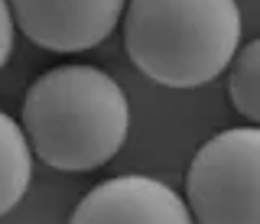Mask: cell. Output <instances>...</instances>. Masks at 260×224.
Instances as JSON below:
<instances>
[{"instance_id": "obj_6", "label": "cell", "mask_w": 260, "mask_h": 224, "mask_svg": "<svg viewBox=\"0 0 260 224\" xmlns=\"http://www.w3.org/2000/svg\"><path fill=\"white\" fill-rule=\"evenodd\" d=\"M32 179V150L23 127L0 110V218L20 205Z\"/></svg>"}, {"instance_id": "obj_1", "label": "cell", "mask_w": 260, "mask_h": 224, "mask_svg": "<svg viewBox=\"0 0 260 224\" xmlns=\"http://www.w3.org/2000/svg\"><path fill=\"white\" fill-rule=\"evenodd\" d=\"M130 130L120 85L94 65H59L29 85L23 133L46 166L88 172L111 163Z\"/></svg>"}, {"instance_id": "obj_7", "label": "cell", "mask_w": 260, "mask_h": 224, "mask_svg": "<svg viewBox=\"0 0 260 224\" xmlns=\"http://www.w3.org/2000/svg\"><path fill=\"white\" fill-rule=\"evenodd\" d=\"M228 94L241 117L260 127V39L241 46L231 59V75H228Z\"/></svg>"}, {"instance_id": "obj_5", "label": "cell", "mask_w": 260, "mask_h": 224, "mask_svg": "<svg viewBox=\"0 0 260 224\" xmlns=\"http://www.w3.org/2000/svg\"><path fill=\"white\" fill-rule=\"evenodd\" d=\"M69 224H195V218L166 182L117 175L88 192Z\"/></svg>"}, {"instance_id": "obj_2", "label": "cell", "mask_w": 260, "mask_h": 224, "mask_svg": "<svg viewBox=\"0 0 260 224\" xmlns=\"http://www.w3.org/2000/svg\"><path fill=\"white\" fill-rule=\"evenodd\" d=\"M124 49L156 85L199 88L238 55L241 7L238 0H130Z\"/></svg>"}, {"instance_id": "obj_3", "label": "cell", "mask_w": 260, "mask_h": 224, "mask_svg": "<svg viewBox=\"0 0 260 224\" xmlns=\"http://www.w3.org/2000/svg\"><path fill=\"white\" fill-rule=\"evenodd\" d=\"M185 195L195 224H260V127H234L202 143Z\"/></svg>"}, {"instance_id": "obj_4", "label": "cell", "mask_w": 260, "mask_h": 224, "mask_svg": "<svg viewBox=\"0 0 260 224\" xmlns=\"http://www.w3.org/2000/svg\"><path fill=\"white\" fill-rule=\"evenodd\" d=\"M13 23L49 52H85L104 43L120 20L124 0H7Z\"/></svg>"}, {"instance_id": "obj_8", "label": "cell", "mask_w": 260, "mask_h": 224, "mask_svg": "<svg viewBox=\"0 0 260 224\" xmlns=\"http://www.w3.org/2000/svg\"><path fill=\"white\" fill-rule=\"evenodd\" d=\"M10 49H13V13H10V4L0 0V68L10 59Z\"/></svg>"}]
</instances>
